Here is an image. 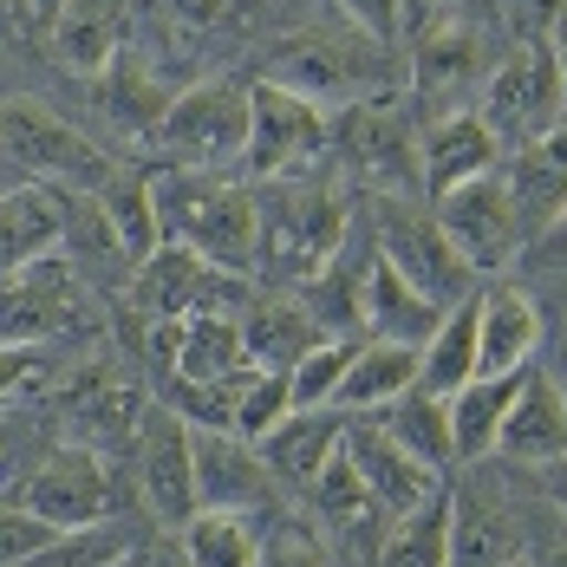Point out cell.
I'll use <instances>...</instances> for the list:
<instances>
[{
	"instance_id": "cell-1",
	"label": "cell",
	"mask_w": 567,
	"mask_h": 567,
	"mask_svg": "<svg viewBox=\"0 0 567 567\" xmlns=\"http://www.w3.org/2000/svg\"><path fill=\"white\" fill-rule=\"evenodd\" d=\"M151 196H157L164 241L203 255L209 268H228V275H248L261 261V209H255L248 189H235V183H223V176H209V171L176 164V171H164L151 183Z\"/></svg>"
},
{
	"instance_id": "cell-22",
	"label": "cell",
	"mask_w": 567,
	"mask_h": 567,
	"mask_svg": "<svg viewBox=\"0 0 567 567\" xmlns=\"http://www.w3.org/2000/svg\"><path fill=\"white\" fill-rule=\"evenodd\" d=\"M417 385V346L398 340H359L346 359V379L333 392V411H385L398 392Z\"/></svg>"
},
{
	"instance_id": "cell-15",
	"label": "cell",
	"mask_w": 567,
	"mask_h": 567,
	"mask_svg": "<svg viewBox=\"0 0 567 567\" xmlns=\"http://www.w3.org/2000/svg\"><path fill=\"white\" fill-rule=\"evenodd\" d=\"M496 164H503V144H496V131L483 124V112H444L431 131H424L417 183H424V196L437 203V196H451L456 183L496 171Z\"/></svg>"
},
{
	"instance_id": "cell-37",
	"label": "cell",
	"mask_w": 567,
	"mask_h": 567,
	"mask_svg": "<svg viewBox=\"0 0 567 567\" xmlns=\"http://www.w3.org/2000/svg\"><path fill=\"white\" fill-rule=\"evenodd\" d=\"M346 359H352V340H313L293 365H287V398H293V411H320V404H333L346 379Z\"/></svg>"
},
{
	"instance_id": "cell-16",
	"label": "cell",
	"mask_w": 567,
	"mask_h": 567,
	"mask_svg": "<svg viewBox=\"0 0 567 567\" xmlns=\"http://www.w3.org/2000/svg\"><path fill=\"white\" fill-rule=\"evenodd\" d=\"M352 313L365 320V340H398V346H424L437 333V320H444V307L431 293H417L385 255H372L365 281L352 293Z\"/></svg>"
},
{
	"instance_id": "cell-35",
	"label": "cell",
	"mask_w": 567,
	"mask_h": 567,
	"mask_svg": "<svg viewBox=\"0 0 567 567\" xmlns=\"http://www.w3.org/2000/svg\"><path fill=\"white\" fill-rule=\"evenodd\" d=\"M313 340H320V333L307 327V313H300V307H248V320H241L248 365H268V372H287V365H293Z\"/></svg>"
},
{
	"instance_id": "cell-10",
	"label": "cell",
	"mask_w": 567,
	"mask_h": 567,
	"mask_svg": "<svg viewBox=\"0 0 567 567\" xmlns=\"http://www.w3.org/2000/svg\"><path fill=\"white\" fill-rule=\"evenodd\" d=\"M20 503L40 515V522H53V528H85V522H105L112 483H105L99 456L85 451V444H65V451H53L27 476Z\"/></svg>"
},
{
	"instance_id": "cell-45",
	"label": "cell",
	"mask_w": 567,
	"mask_h": 567,
	"mask_svg": "<svg viewBox=\"0 0 567 567\" xmlns=\"http://www.w3.org/2000/svg\"><path fill=\"white\" fill-rule=\"evenodd\" d=\"M522 255H528L535 268H567V209H561V216H555L548 228H542V235H535Z\"/></svg>"
},
{
	"instance_id": "cell-30",
	"label": "cell",
	"mask_w": 567,
	"mask_h": 567,
	"mask_svg": "<svg viewBox=\"0 0 567 567\" xmlns=\"http://www.w3.org/2000/svg\"><path fill=\"white\" fill-rule=\"evenodd\" d=\"M99 79H105V112H112L124 131H151V137H157V124H164V112H171V99H176L171 85L157 79V65H144L131 47H117V59Z\"/></svg>"
},
{
	"instance_id": "cell-36",
	"label": "cell",
	"mask_w": 567,
	"mask_h": 567,
	"mask_svg": "<svg viewBox=\"0 0 567 567\" xmlns=\"http://www.w3.org/2000/svg\"><path fill=\"white\" fill-rule=\"evenodd\" d=\"M124 555H137L124 522H85V528H59L40 555H27L20 567H112Z\"/></svg>"
},
{
	"instance_id": "cell-9",
	"label": "cell",
	"mask_w": 567,
	"mask_h": 567,
	"mask_svg": "<svg viewBox=\"0 0 567 567\" xmlns=\"http://www.w3.org/2000/svg\"><path fill=\"white\" fill-rule=\"evenodd\" d=\"M79 313V287L65 261H33L0 275V346H40L65 333Z\"/></svg>"
},
{
	"instance_id": "cell-29",
	"label": "cell",
	"mask_w": 567,
	"mask_h": 567,
	"mask_svg": "<svg viewBox=\"0 0 567 567\" xmlns=\"http://www.w3.org/2000/svg\"><path fill=\"white\" fill-rule=\"evenodd\" d=\"M261 528L248 509H196L183 522V567H255Z\"/></svg>"
},
{
	"instance_id": "cell-52",
	"label": "cell",
	"mask_w": 567,
	"mask_h": 567,
	"mask_svg": "<svg viewBox=\"0 0 567 567\" xmlns=\"http://www.w3.org/2000/svg\"><path fill=\"white\" fill-rule=\"evenodd\" d=\"M112 567H144V555H124V561H112Z\"/></svg>"
},
{
	"instance_id": "cell-43",
	"label": "cell",
	"mask_w": 567,
	"mask_h": 567,
	"mask_svg": "<svg viewBox=\"0 0 567 567\" xmlns=\"http://www.w3.org/2000/svg\"><path fill=\"white\" fill-rule=\"evenodd\" d=\"M40 372V346H0V404L27 392V379Z\"/></svg>"
},
{
	"instance_id": "cell-34",
	"label": "cell",
	"mask_w": 567,
	"mask_h": 567,
	"mask_svg": "<svg viewBox=\"0 0 567 567\" xmlns=\"http://www.w3.org/2000/svg\"><path fill=\"white\" fill-rule=\"evenodd\" d=\"M379 567H451V496L444 489L431 503H417L411 515H398Z\"/></svg>"
},
{
	"instance_id": "cell-31",
	"label": "cell",
	"mask_w": 567,
	"mask_h": 567,
	"mask_svg": "<svg viewBox=\"0 0 567 567\" xmlns=\"http://www.w3.org/2000/svg\"><path fill=\"white\" fill-rule=\"evenodd\" d=\"M379 431H385L392 444H404L417 463H431V470L456 463V451H451V411H444V398L424 392V385L398 392L392 404H385V417H379Z\"/></svg>"
},
{
	"instance_id": "cell-33",
	"label": "cell",
	"mask_w": 567,
	"mask_h": 567,
	"mask_svg": "<svg viewBox=\"0 0 567 567\" xmlns=\"http://www.w3.org/2000/svg\"><path fill=\"white\" fill-rule=\"evenodd\" d=\"M99 203H105V223H112L117 248L144 268L157 248H164V228H157V196H151V176H105V189H99Z\"/></svg>"
},
{
	"instance_id": "cell-19",
	"label": "cell",
	"mask_w": 567,
	"mask_h": 567,
	"mask_svg": "<svg viewBox=\"0 0 567 567\" xmlns=\"http://www.w3.org/2000/svg\"><path fill=\"white\" fill-rule=\"evenodd\" d=\"M496 451L515 456V463H528V470L567 451V398L542 365L522 372L509 411H503V431H496Z\"/></svg>"
},
{
	"instance_id": "cell-27",
	"label": "cell",
	"mask_w": 567,
	"mask_h": 567,
	"mask_svg": "<svg viewBox=\"0 0 567 567\" xmlns=\"http://www.w3.org/2000/svg\"><path fill=\"white\" fill-rule=\"evenodd\" d=\"M463 379H476V293H463L444 307L437 333L417 346V385L437 398H451Z\"/></svg>"
},
{
	"instance_id": "cell-49",
	"label": "cell",
	"mask_w": 567,
	"mask_h": 567,
	"mask_svg": "<svg viewBox=\"0 0 567 567\" xmlns=\"http://www.w3.org/2000/svg\"><path fill=\"white\" fill-rule=\"evenodd\" d=\"M548 53H555V72H561V92H567V7L555 13V27H548Z\"/></svg>"
},
{
	"instance_id": "cell-17",
	"label": "cell",
	"mask_w": 567,
	"mask_h": 567,
	"mask_svg": "<svg viewBox=\"0 0 567 567\" xmlns=\"http://www.w3.org/2000/svg\"><path fill=\"white\" fill-rule=\"evenodd\" d=\"M346 456L359 463V476H365V489H372V503L392 515H411L417 503H431L437 489H444V470H431V463H417V456L392 444L379 424L372 431H359V424H346Z\"/></svg>"
},
{
	"instance_id": "cell-54",
	"label": "cell",
	"mask_w": 567,
	"mask_h": 567,
	"mask_svg": "<svg viewBox=\"0 0 567 567\" xmlns=\"http://www.w3.org/2000/svg\"><path fill=\"white\" fill-rule=\"evenodd\" d=\"M0 463H7V437H0Z\"/></svg>"
},
{
	"instance_id": "cell-41",
	"label": "cell",
	"mask_w": 567,
	"mask_h": 567,
	"mask_svg": "<svg viewBox=\"0 0 567 567\" xmlns=\"http://www.w3.org/2000/svg\"><path fill=\"white\" fill-rule=\"evenodd\" d=\"M53 535L59 528L53 522H40L27 503H0V567H20L27 555H40Z\"/></svg>"
},
{
	"instance_id": "cell-44",
	"label": "cell",
	"mask_w": 567,
	"mask_h": 567,
	"mask_svg": "<svg viewBox=\"0 0 567 567\" xmlns=\"http://www.w3.org/2000/svg\"><path fill=\"white\" fill-rule=\"evenodd\" d=\"M268 567H333V561H327V548H313L300 528H287V535H275V555H268Z\"/></svg>"
},
{
	"instance_id": "cell-5",
	"label": "cell",
	"mask_w": 567,
	"mask_h": 567,
	"mask_svg": "<svg viewBox=\"0 0 567 567\" xmlns=\"http://www.w3.org/2000/svg\"><path fill=\"white\" fill-rule=\"evenodd\" d=\"M437 228L451 235V248L470 261V275H503L522 255V223H515L503 164L470 176V183H456L451 196H437Z\"/></svg>"
},
{
	"instance_id": "cell-24",
	"label": "cell",
	"mask_w": 567,
	"mask_h": 567,
	"mask_svg": "<svg viewBox=\"0 0 567 567\" xmlns=\"http://www.w3.org/2000/svg\"><path fill=\"white\" fill-rule=\"evenodd\" d=\"M47 33H53L59 65L99 79V72L117 59V47H124V0H72Z\"/></svg>"
},
{
	"instance_id": "cell-51",
	"label": "cell",
	"mask_w": 567,
	"mask_h": 567,
	"mask_svg": "<svg viewBox=\"0 0 567 567\" xmlns=\"http://www.w3.org/2000/svg\"><path fill=\"white\" fill-rule=\"evenodd\" d=\"M27 7H33V20H40V27H53V20L65 13V7H72V0H27Z\"/></svg>"
},
{
	"instance_id": "cell-14",
	"label": "cell",
	"mask_w": 567,
	"mask_h": 567,
	"mask_svg": "<svg viewBox=\"0 0 567 567\" xmlns=\"http://www.w3.org/2000/svg\"><path fill=\"white\" fill-rule=\"evenodd\" d=\"M542 352V307L515 281L476 293V372H522Z\"/></svg>"
},
{
	"instance_id": "cell-48",
	"label": "cell",
	"mask_w": 567,
	"mask_h": 567,
	"mask_svg": "<svg viewBox=\"0 0 567 567\" xmlns=\"http://www.w3.org/2000/svg\"><path fill=\"white\" fill-rule=\"evenodd\" d=\"M171 13L183 20V27H216L228 13V0H171Z\"/></svg>"
},
{
	"instance_id": "cell-4",
	"label": "cell",
	"mask_w": 567,
	"mask_h": 567,
	"mask_svg": "<svg viewBox=\"0 0 567 567\" xmlns=\"http://www.w3.org/2000/svg\"><path fill=\"white\" fill-rule=\"evenodd\" d=\"M567 117V92L548 40H522L489 79H483V124L496 131V144H535L548 124Z\"/></svg>"
},
{
	"instance_id": "cell-21",
	"label": "cell",
	"mask_w": 567,
	"mask_h": 567,
	"mask_svg": "<svg viewBox=\"0 0 567 567\" xmlns=\"http://www.w3.org/2000/svg\"><path fill=\"white\" fill-rule=\"evenodd\" d=\"M65 241V203L53 183H20L0 196V275L47 261Z\"/></svg>"
},
{
	"instance_id": "cell-50",
	"label": "cell",
	"mask_w": 567,
	"mask_h": 567,
	"mask_svg": "<svg viewBox=\"0 0 567 567\" xmlns=\"http://www.w3.org/2000/svg\"><path fill=\"white\" fill-rule=\"evenodd\" d=\"M555 385H561V398H567V327H561V340H555V365H542Z\"/></svg>"
},
{
	"instance_id": "cell-11",
	"label": "cell",
	"mask_w": 567,
	"mask_h": 567,
	"mask_svg": "<svg viewBox=\"0 0 567 567\" xmlns=\"http://www.w3.org/2000/svg\"><path fill=\"white\" fill-rule=\"evenodd\" d=\"M379 47V40H372ZM365 47V33L359 40H333V33H300V40H281L275 47V65H268V79L275 85H293V92H307V99H320V105H333V99H352L359 92V79L372 72V53Z\"/></svg>"
},
{
	"instance_id": "cell-46",
	"label": "cell",
	"mask_w": 567,
	"mask_h": 567,
	"mask_svg": "<svg viewBox=\"0 0 567 567\" xmlns=\"http://www.w3.org/2000/svg\"><path fill=\"white\" fill-rule=\"evenodd\" d=\"M561 528H548V535H535V542H522V555L528 567H567V515H555Z\"/></svg>"
},
{
	"instance_id": "cell-53",
	"label": "cell",
	"mask_w": 567,
	"mask_h": 567,
	"mask_svg": "<svg viewBox=\"0 0 567 567\" xmlns=\"http://www.w3.org/2000/svg\"><path fill=\"white\" fill-rule=\"evenodd\" d=\"M509 567H528V555H515V561H509Z\"/></svg>"
},
{
	"instance_id": "cell-6",
	"label": "cell",
	"mask_w": 567,
	"mask_h": 567,
	"mask_svg": "<svg viewBox=\"0 0 567 567\" xmlns=\"http://www.w3.org/2000/svg\"><path fill=\"white\" fill-rule=\"evenodd\" d=\"M333 137V117L320 99H307V92H293V85H275V79H261L255 92H248V171L255 176H287L300 171V164H313V151Z\"/></svg>"
},
{
	"instance_id": "cell-38",
	"label": "cell",
	"mask_w": 567,
	"mask_h": 567,
	"mask_svg": "<svg viewBox=\"0 0 567 567\" xmlns=\"http://www.w3.org/2000/svg\"><path fill=\"white\" fill-rule=\"evenodd\" d=\"M293 411L287 398V372H268V365H241V392H235V437H268Z\"/></svg>"
},
{
	"instance_id": "cell-8",
	"label": "cell",
	"mask_w": 567,
	"mask_h": 567,
	"mask_svg": "<svg viewBox=\"0 0 567 567\" xmlns=\"http://www.w3.org/2000/svg\"><path fill=\"white\" fill-rule=\"evenodd\" d=\"M379 255H385L417 293H431L437 307H451V300H463V293H476V287H470L476 275H470V261L451 248V235L437 228V216L424 223L417 209H392V216H385V235H379Z\"/></svg>"
},
{
	"instance_id": "cell-42",
	"label": "cell",
	"mask_w": 567,
	"mask_h": 567,
	"mask_svg": "<svg viewBox=\"0 0 567 567\" xmlns=\"http://www.w3.org/2000/svg\"><path fill=\"white\" fill-rule=\"evenodd\" d=\"M340 7L359 20V33H365V40H379V47H392V40H398L404 0H340Z\"/></svg>"
},
{
	"instance_id": "cell-26",
	"label": "cell",
	"mask_w": 567,
	"mask_h": 567,
	"mask_svg": "<svg viewBox=\"0 0 567 567\" xmlns=\"http://www.w3.org/2000/svg\"><path fill=\"white\" fill-rule=\"evenodd\" d=\"M417 92H431V99H463L470 92V79L483 72V40L470 33V20H456L444 13L431 33H417Z\"/></svg>"
},
{
	"instance_id": "cell-3",
	"label": "cell",
	"mask_w": 567,
	"mask_h": 567,
	"mask_svg": "<svg viewBox=\"0 0 567 567\" xmlns=\"http://www.w3.org/2000/svg\"><path fill=\"white\" fill-rule=\"evenodd\" d=\"M157 144L189 171H216L248 151V92L235 79H196L171 99L157 124Z\"/></svg>"
},
{
	"instance_id": "cell-18",
	"label": "cell",
	"mask_w": 567,
	"mask_h": 567,
	"mask_svg": "<svg viewBox=\"0 0 567 567\" xmlns=\"http://www.w3.org/2000/svg\"><path fill=\"white\" fill-rule=\"evenodd\" d=\"M333 137H340L346 164L365 171V183H392V189H411L417 183V151H411L398 112H385L379 99L346 105V117L333 124Z\"/></svg>"
},
{
	"instance_id": "cell-13",
	"label": "cell",
	"mask_w": 567,
	"mask_h": 567,
	"mask_svg": "<svg viewBox=\"0 0 567 567\" xmlns=\"http://www.w3.org/2000/svg\"><path fill=\"white\" fill-rule=\"evenodd\" d=\"M137 483L157 522H189L196 515V456H189V424L176 411L144 417V456H137Z\"/></svg>"
},
{
	"instance_id": "cell-23",
	"label": "cell",
	"mask_w": 567,
	"mask_h": 567,
	"mask_svg": "<svg viewBox=\"0 0 567 567\" xmlns=\"http://www.w3.org/2000/svg\"><path fill=\"white\" fill-rule=\"evenodd\" d=\"M522 372H528V365H522ZM522 372H476V379H463V385L444 398V411H451V451L463 456V463H476V456L496 451V431H503V411H509Z\"/></svg>"
},
{
	"instance_id": "cell-2",
	"label": "cell",
	"mask_w": 567,
	"mask_h": 567,
	"mask_svg": "<svg viewBox=\"0 0 567 567\" xmlns=\"http://www.w3.org/2000/svg\"><path fill=\"white\" fill-rule=\"evenodd\" d=\"M255 209H261V255H275L281 268L320 275V268H333V255L346 248V203L333 183H313L300 171L268 176Z\"/></svg>"
},
{
	"instance_id": "cell-47",
	"label": "cell",
	"mask_w": 567,
	"mask_h": 567,
	"mask_svg": "<svg viewBox=\"0 0 567 567\" xmlns=\"http://www.w3.org/2000/svg\"><path fill=\"white\" fill-rule=\"evenodd\" d=\"M535 489L555 503V515H567V451L548 456V463H535Z\"/></svg>"
},
{
	"instance_id": "cell-28",
	"label": "cell",
	"mask_w": 567,
	"mask_h": 567,
	"mask_svg": "<svg viewBox=\"0 0 567 567\" xmlns=\"http://www.w3.org/2000/svg\"><path fill=\"white\" fill-rule=\"evenodd\" d=\"M503 183H509L515 223H522V248H528V241H535V235H542V228L567 209V171L548 157V151L522 144L509 164H503Z\"/></svg>"
},
{
	"instance_id": "cell-12",
	"label": "cell",
	"mask_w": 567,
	"mask_h": 567,
	"mask_svg": "<svg viewBox=\"0 0 567 567\" xmlns=\"http://www.w3.org/2000/svg\"><path fill=\"white\" fill-rule=\"evenodd\" d=\"M189 456H196V509H248L255 515L268 503L261 451H255L248 437L189 424Z\"/></svg>"
},
{
	"instance_id": "cell-25",
	"label": "cell",
	"mask_w": 567,
	"mask_h": 567,
	"mask_svg": "<svg viewBox=\"0 0 567 567\" xmlns=\"http://www.w3.org/2000/svg\"><path fill=\"white\" fill-rule=\"evenodd\" d=\"M522 528H515V515L496 503V496H451V567H509L522 555Z\"/></svg>"
},
{
	"instance_id": "cell-40",
	"label": "cell",
	"mask_w": 567,
	"mask_h": 567,
	"mask_svg": "<svg viewBox=\"0 0 567 567\" xmlns=\"http://www.w3.org/2000/svg\"><path fill=\"white\" fill-rule=\"evenodd\" d=\"M79 417H85V444H124L131 437V424H137V392H124V385H99V392L79 398Z\"/></svg>"
},
{
	"instance_id": "cell-20",
	"label": "cell",
	"mask_w": 567,
	"mask_h": 567,
	"mask_svg": "<svg viewBox=\"0 0 567 567\" xmlns=\"http://www.w3.org/2000/svg\"><path fill=\"white\" fill-rule=\"evenodd\" d=\"M340 437H346V417L333 404H320V411H287L268 437H255V451H261V463H268L281 483L313 489V476L327 470V456L340 451Z\"/></svg>"
},
{
	"instance_id": "cell-32",
	"label": "cell",
	"mask_w": 567,
	"mask_h": 567,
	"mask_svg": "<svg viewBox=\"0 0 567 567\" xmlns=\"http://www.w3.org/2000/svg\"><path fill=\"white\" fill-rule=\"evenodd\" d=\"M235 365H248V346H241V320L228 313H183V333H176V379H223Z\"/></svg>"
},
{
	"instance_id": "cell-39",
	"label": "cell",
	"mask_w": 567,
	"mask_h": 567,
	"mask_svg": "<svg viewBox=\"0 0 567 567\" xmlns=\"http://www.w3.org/2000/svg\"><path fill=\"white\" fill-rule=\"evenodd\" d=\"M313 509L327 515V522H359V515L372 509V489H365V476H359V463L346 456V437H340V451L327 456V470L313 476Z\"/></svg>"
},
{
	"instance_id": "cell-7",
	"label": "cell",
	"mask_w": 567,
	"mask_h": 567,
	"mask_svg": "<svg viewBox=\"0 0 567 567\" xmlns=\"http://www.w3.org/2000/svg\"><path fill=\"white\" fill-rule=\"evenodd\" d=\"M0 157L33 176H59V183H92L105 189V157L92 137H79L65 117H53L33 99H0Z\"/></svg>"
}]
</instances>
